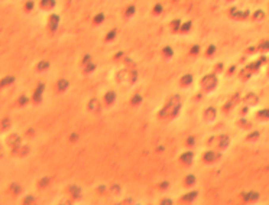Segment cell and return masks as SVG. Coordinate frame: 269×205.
Returning a JSON list of instances; mask_svg holds the SVG:
<instances>
[{"label":"cell","mask_w":269,"mask_h":205,"mask_svg":"<svg viewBox=\"0 0 269 205\" xmlns=\"http://www.w3.org/2000/svg\"><path fill=\"white\" fill-rule=\"evenodd\" d=\"M185 182H187V185H192L194 182H195V176H192V175H190L187 179H185Z\"/></svg>","instance_id":"5b68a950"},{"label":"cell","mask_w":269,"mask_h":205,"mask_svg":"<svg viewBox=\"0 0 269 205\" xmlns=\"http://www.w3.org/2000/svg\"><path fill=\"white\" fill-rule=\"evenodd\" d=\"M61 205H69V201H65V202H61Z\"/></svg>","instance_id":"ba28073f"},{"label":"cell","mask_w":269,"mask_h":205,"mask_svg":"<svg viewBox=\"0 0 269 205\" xmlns=\"http://www.w3.org/2000/svg\"><path fill=\"white\" fill-rule=\"evenodd\" d=\"M96 107H97V101H96V100H93V101H91V104H90V108H91V110H94Z\"/></svg>","instance_id":"8992f818"},{"label":"cell","mask_w":269,"mask_h":205,"mask_svg":"<svg viewBox=\"0 0 269 205\" xmlns=\"http://www.w3.org/2000/svg\"><path fill=\"white\" fill-rule=\"evenodd\" d=\"M195 195H197V192H190V194L185 195L182 199H184V201H191V199H194V198H195Z\"/></svg>","instance_id":"277c9868"},{"label":"cell","mask_w":269,"mask_h":205,"mask_svg":"<svg viewBox=\"0 0 269 205\" xmlns=\"http://www.w3.org/2000/svg\"><path fill=\"white\" fill-rule=\"evenodd\" d=\"M245 198H246L247 201H256L259 196H258V194H256V192H250V194H247Z\"/></svg>","instance_id":"3957f363"},{"label":"cell","mask_w":269,"mask_h":205,"mask_svg":"<svg viewBox=\"0 0 269 205\" xmlns=\"http://www.w3.org/2000/svg\"><path fill=\"white\" fill-rule=\"evenodd\" d=\"M202 159L207 160V162H213V160H216V153H214V152H207V153L202 156Z\"/></svg>","instance_id":"6da1fadb"},{"label":"cell","mask_w":269,"mask_h":205,"mask_svg":"<svg viewBox=\"0 0 269 205\" xmlns=\"http://www.w3.org/2000/svg\"><path fill=\"white\" fill-rule=\"evenodd\" d=\"M161 205H172V202H171L169 199H164V201H162V204H161Z\"/></svg>","instance_id":"52a82bcc"},{"label":"cell","mask_w":269,"mask_h":205,"mask_svg":"<svg viewBox=\"0 0 269 205\" xmlns=\"http://www.w3.org/2000/svg\"><path fill=\"white\" fill-rule=\"evenodd\" d=\"M181 160H184L185 163H190L191 160H192V153H190V152H188V153H184V155L181 156Z\"/></svg>","instance_id":"7a4b0ae2"}]
</instances>
